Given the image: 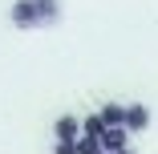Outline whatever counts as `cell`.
Returning <instances> with one entry per match:
<instances>
[{
	"label": "cell",
	"instance_id": "6da1fadb",
	"mask_svg": "<svg viewBox=\"0 0 158 154\" xmlns=\"http://www.w3.org/2000/svg\"><path fill=\"white\" fill-rule=\"evenodd\" d=\"M8 20H12L16 28H37V24H41L37 0H12V8H8Z\"/></svg>",
	"mask_w": 158,
	"mask_h": 154
},
{
	"label": "cell",
	"instance_id": "7a4b0ae2",
	"mask_svg": "<svg viewBox=\"0 0 158 154\" xmlns=\"http://www.w3.org/2000/svg\"><path fill=\"white\" fill-rule=\"evenodd\" d=\"M53 138H57V142H77V138H81V118H77V114H61V118L53 122Z\"/></svg>",
	"mask_w": 158,
	"mask_h": 154
},
{
	"label": "cell",
	"instance_id": "3957f363",
	"mask_svg": "<svg viewBox=\"0 0 158 154\" xmlns=\"http://www.w3.org/2000/svg\"><path fill=\"white\" fill-rule=\"evenodd\" d=\"M146 126H150V110H146L142 102L126 106V130H130V134H142Z\"/></svg>",
	"mask_w": 158,
	"mask_h": 154
},
{
	"label": "cell",
	"instance_id": "277c9868",
	"mask_svg": "<svg viewBox=\"0 0 158 154\" xmlns=\"http://www.w3.org/2000/svg\"><path fill=\"white\" fill-rule=\"evenodd\" d=\"M98 118H102V126H106V130H118V126H126V106L106 102V106L98 110Z\"/></svg>",
	"mask_w": 158,
	"mask_h": 154
},
{
	"label": "cell",
	"instance_id": "5b68a950",
	"mask_svg": "<svg viewBox=\"0 0 158 154\" xmlns=\"http://www.w3.org/2000/svg\"><path fill=\"white\" fill-rule=\"evenodd\" d=\"M126 142H130V130H126V126H118V130H106V134H102V150H106V154H118V150H130Z\"/></svg>",
	"mask_w": 158,
	"mask_h": 154
},
{
	"label": "cell",
	"instance_id": "8992f818",
	"mask_svg": "<svg viewBox=\"0 0 158 154\" xmlns=\"http://www.w3.org/2000/svg\"><path fill=\"white\" fill-rule=\"evenodd\" d=\"M37 12H41V24H57L61 20V0H37Z\"/></svg>",
	"mask_w": 158,
	"mask_h": 154
},
{
	"label": "cell",
	"instance_id": "52a82bcc",
	"mask_svg": "<svg viewBox=\"0 0 158 154\" xmlns=\"http://www.w3.org/2000/svg\"><path fill=\"white\" fill-rule=\"evenodd\" d=\"M81 134H85V138H98V142H102V134H106L102 118H98V114H85V118H81Z\"/></svg>",
	"mask_w": 158,
	"mask_h": 154
},
{
	"label": "cell",
	"instance_id": "ba28073f",
	"mask_svg": "<svg viewBox=\"0 0 158 154\" xmlns=\"http://www.w3.org/2000/svg\"><path fill=\"white\" fill-rule=\"evenodd\" d=\"M77 154H106V150H102L98 138H85V134H81V138H77Z\"/></svg>",
	"mask_w": 158,
	"mask_h": 154
},
{
	"label": "cell",
	"instance_id": "9c48e42d",
	"mask_svg": "<svg viewBox=\"0 0 158 154\" xmlns=\"http://www.w3.org/2000/svg\"><path fill=\"white\" fill-rule=\"evenodd\" d=\"M53 154H77V142H57Z\"/></svg>",
	"mask_w": 158,
	"mask_h": 154
},
{
	"label": "cell",
	"instance_id": "30bf717a",
	"mask_svg": "<svg viewBox=\"0 0 158 154\" xmlns=\"http://www.w3.org/2000/svg\"><path fill=\"white\" fill-rule=\"evenodd\" d=\"M118 154H134V150H118Z\"/></svg>",
	"mask_w": 158,
	"mask_h": 154
}]
</instances>
